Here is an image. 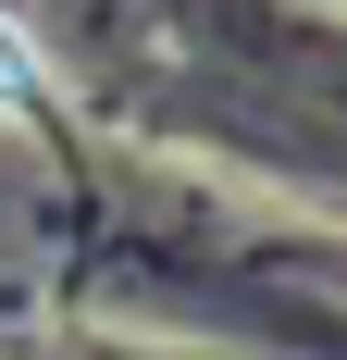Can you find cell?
<instances>
[{
    "mask_svg": "<svg viewBox=\"0 0 347 360\" xmlns=\"http://www.w3.org/2000/svg\"><path fill=\"white\" fill-rule=\"evenodd\" d=\"M25 100V50H13V25H0V112Z\"/></svg>",
    "mask_w": 347,
    "mask_h": 360,
    "instance_id": "6da1fadb",
    "label": "cell"
}]
</instances>
